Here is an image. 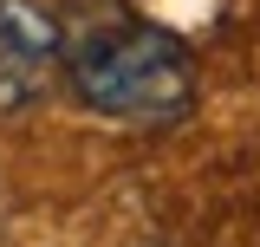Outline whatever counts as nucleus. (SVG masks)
Returning <instances> with one entry per match:
<instances>
[{
  "label": "nucleus",
  "instance_id": "obj_2",
  "mask_svg": "<svg viewBox=\"0 0 260 247\" xmlns=\"http://www.w3.org/2000/svg\"><path fill=\"white\" fill-rule=\"evenodd\" d=\"M65 33L39 0H0V111H26L59 78Z\"/></svg>",
  "mask_w": 260,
  "mask_h": 247
},
{
  "label": "nucleus",
  "instance_id": "obj_1",
  "mask_svg": "<svg viewBox=\"0 0 260 247\" xmlns=\"http://www.w3.org/2000/svg\"><path fill=\"white\" fill-rule=\"evenodd\" d=\"M59 72L85 111L117 117V123H143V130L189 117L195 85H202L195 52L150 20H117V26L85 33L78 46H65Z\"/></svg>",
  "mask_w": 260,
  "mask_h": 247
}]
</instances>
